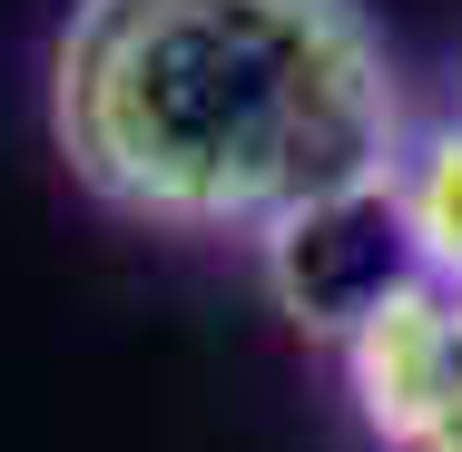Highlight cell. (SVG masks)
I'll use <instances>...</instances> for the list:
<instances>
[{
    "label": "cell",
    "mask_w": 462,
    "mask_h": 452,
    "mask_svg": "<svg viewBox=\"0 0 462 452\" xmlns=\"http://www.w3.org/2000/svg\"><path fill=\"white\" fill-rule=\"evenodd\" d=\"M423 452H462V423H453V433H433V443H423Z\"/></svg>",
    "instance_id": "277c9868"
},
{
    "label": "cell",
    "mask_w": 462,
    "mask_h": 452,
    "mask_svg": "<svg viewBox=\"0 0 462 452\" xmlns=\"http://www.w3.org/2000/svg\"><path fill=\"white\" fill-rule=\"evenodd\" d=\"M393 187H403V217H413L423 266L443 275V285H462V118L433 128V138H413L403 168H393Z\"/></svg>",
    "instance_id": "3957f363"
},
{
    "label": "cell",
    "mask_w": 462,
    "mask_h": 452,
    "mask_svg": "<svg viewBox=\"0 0 462 452\" xmlns=\"http://www.w3.org/2000/svg\"><path fill=\"white\" fill-rule=\"evenodd\" d=\"M50 128L98 207L178 236H266L413 148L365 0H69Z\"/></svg>",
    "instance_id": "6da1fadb"
},
{
    "label": "cell",
    "mask_w": 462,
    "mask_h": 452,
    "mask_svg": "<svg viewBox=\"0 0 462 452\" xmlns=\"http://www.w3.org/2000/svg\"><path fill=\"white\" fill-rule=\"evenodd\" d=\"M256 266H266V295H276L315 345H335V355L365 335L374 315H393L413 285H433V266H423V246H413V217H403V187H393V178L295 207L285 226L256 236Z\"/></svg>",
    "instance_id": "7a4b0ae2"
}]
</instances>
